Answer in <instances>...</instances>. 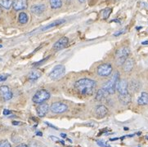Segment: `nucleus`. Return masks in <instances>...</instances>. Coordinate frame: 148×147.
Instances as JSON below:
<instances>
[{
    "label": "nucleus",
    "instance_id": "f257e3e1",
    "mask_svg": "<svg viewBox=\"0 0 148 147\" xmlns=\"http://www.w3.org/2000/svg\"><path fill=\"white\" fill-rule=\"evenodd\" d=\"M97 83L94 80L90 79H81L75 82V88L77 92L84 96H90L95 90Z\"/></svg>",
    "mask_w": 148,
    "mask_h": 147
},
{
    "label": "nucleus",
    "instance_id": "f03ea898",
    "mask_svg": "<svg viewBox=\"0 0 148 147\" xmlns=\"http://www.w3.org/2000/svg\"><path fill=\"white\" fill-rule=\"evenodd\" d=\"M119 72H115L111 77L110 80L106 82L102 86V89L105 91L107 94H114L116 90V86L118 84L119 81Z\"/></svg>",
    "mask_w": 148,
    "mask_h": 147
},
{
    "label": "nucleus",
    "instance_id": "7ed1b4c3",
    "mask_svg": "<svg viewBox=\"0 0 148 147\" xmlns=\"http://www.w3.org/2000/svg\"><path fill=\"white\" fill-rule=\"evenodd\" d=\"M129 54H130V50L128 47H122L118 49L115 53L116 64L118 66H122L124 62L128 59Z\"/></svg>",
    "mask_w": 148,
    "mask_h": 147
},
{
    "label": "nucleus",
    "instance_id": "20e7f679",
    "mask_svg": "<svg viewBox=\"0 0 148 147\" xmlns=\"http://www.w3.org/2000/svg\"><path fill=\"white\" fill-rule=\"evenodd\" d=\"M50 93L45 89H41L36 92V93L33 96V101L36 104H42L44 101L49 99Z\"/></svg>",
    "mask_w": 148,
    "mask_h": 147
},
{
    "label": "nucleus",
    "instance_id": "39448f33",
    "mask_svg": "<svg viewBox=\"0 0 148 147\" xmlns=\"http://www.w3.org/2000/svg\"><path fill=\"white\" fill-rule=\"evenodd\" d=\"M66 68L63 65H58L53 68L52 71L49 74V78L53 80H57L62 78L65 75Z\"/></svg>",
    "mask_w": 148,
    "mask_h": 147
},
{
    "label": "nucleus",
    "instance_id": "423d86ee",
    "mask_svg": "<svg viewBox=\"0 0 148 147\" xmlns=\"http://www.w3.org/2000/svg\"><path fill=\"white\" fill-rule=\"evenodd\" d=\"M112 66L109 63H104V64H101L99 66L97 67V75L101 77H107L109 76L112 73Z\"/></svg>",
    "mask_w": 148,
    "mask_h": 147
},
{
    "label": "nucleus",
    "instance_id": "0eeeda50",
    "mask_svg": "<svg viewBox=\"0 0 148 147\" xmlns=\"http://www.w3.org/2000/svg\"><path fill=\"white\" fill-rule=\"evenodd\" d=\"M67 109H68V106L62 102H55L50 106V110L55 114H62L66 112Z\"/></svg>",
    "mask_w": 148,
    "mask_h": 147
},
{
    "label": "nucleus",
    "instance_id": "6e6552de",
    "mask_svg": "<svg viewBox=\"0 0 148 147\" xmlns=\"http://www.w3.org/2000/svg\"><path fill=\"white\" fill-rule=\"evenodd\" d=\"M116 90L118 91L119 95H125L129 93V84L125 79H119L116 86Z\"/></svg>",
    "mask_w": 148,
    "mask_h": 147
},
{
    "label": "nucleus",
    "instance_id": "1a4fd4ad",
    "mask_svg": "<svg viewBox=\"0 0 148 147\" xmlns=\"http://www.w3.org/2000/svg\"><path fill=\"white\" fill-rule=\"evenodd\" d=\"M27 7H28L27 0H12V8L16 11L26 9Z\"/></svg>",
    "mask_w": 148,
    "mask_h": 147
},
{
    "label": "nucleus",
    "instance_id": "9d476101",
    "mask_svg": "<svg viewBox=\"0 0 148 147\" xmlns=\"http://www.w3.org/2000/svg\"><path fill=\"white\" fill-rule=\"evenodd\" d=\"M0 94L5 101H9L12 98V92L8 86H1L0 87Z\"/></svg>",
    "mask_w": 148,
    "mask_h": 147
},
{
    "label": "nucleus",
    "instance_id": "9b49d317",
    "mask_svg": "<svg viewBox=\"0 0 148 147\" xmlns=\"http://www.w3.org/2000/svg\"><path fill=\"white\" fill-rule=\"evenodd\" d=\"M69 43V39L66 37H62L57 43H55V44L53 45V50L55 51H59L62 50L63 48H65L67 46V44Z\"/></svg>",
    "mask_w": 148,
    "mask_h": 147
},
{
    "label": "nucleus",
    "instance_id": "f8f14e48",
    "mask_svg": "<svg viewBox=\"0 0 148 147\" xmlns=\"http://www.w3.org/2000/svg\"><path fill=\"white\" fill-rule=\"evenodd\" d=\"M49 109H50V107H49V105L47 103L39 104V105L36 108L37 114H38L39 117H44L46 114H48Z\"/></svg>",
    "mask_w": 148,
    "mask_h": 147
},
{
    "label": "nucleus",
    "instance_id": "ddd939ff",
    "mask_svg": "<svg viewBox=\"0 0 148 147\" xmlns=\"http://www.w3.org/2000/svg\"><path fill=\"white\" fill-rule=\"evenodd\" d=\"M95 114L97 118H104L108 114V109L103 105H97L95 109Z\"/></svg>",
    "mask_w": 148,
    "mask_h": 147
},
{
    "label": "nucleus",
    "instance_id": "4468645a",
    "mask_svg": "<svg viewBox=\"0 0 148 147\" xmlns=\"http://www.w3.org/2000/svg\"><path fill=\"white\" fill-rule=\"evenodd\" d=\"M45 5L43 4H37V5H34L31 7L30 8V11L31 12L35 15H40L43 13V12L45 11Z\"/></svg>",
    "mask_w": 148,
    "mask_h": 147
},
{
    "label": "nucleus",
    "instance_id": "2eb2a0df",
    "mask_svg": "<svg viewBox=\"0 0 148 147\" xmlns=\"http://www.w3.org/2000/svg\"><path fill=\"white\" fill-rule=\"evenodd\" d=\"M123 66V70H124V72H130L133 69H134V62L133 59H127L124 63L122 65Z\"/></svg>",
    "mask_w": 148,
    "mask_h": 147
},
{
    "label": "nucleus",
    "instance_id": "dca6fc26",
    "mask_svg": "<svg viewBox=\"0 0 148 147\" xmlns=\"http://www.w3.org/2000/svg\"><path fill=\"white\" fill-rule=\"evenodd\" d=\"M138 104L140 105H148V93L147 92H142L141 96L138 99Z\"/></svg>",
    "mask_w": 148,
    "mask_h": 147
},
{
    "label": "nucleus",
    "instance_id": "f3484780",
    "mask_svg": "<svg viewBox=\"0 0 148 147\" xmlns=\"http://www.w3.org/2000/svg\"><path fill=\"white\" fill-rule=\"evenodd\" d=\"M41 75H42V72L38 70H32L29 73L28 78L30 80H37L38 79L41 77Z\"/></svg>",
    "mask_w": 148,
    "mask_h": 147
},
{
    "label": "nucleus",
    "instance_id": "a211bd4d",
    "mask_svg": "<svg viewBox=\"0 0 148 147\" xmlns=\"http://www.w3.org/2000/svg\"><path fill=\"white\" fill-rule=\"evenodd\" d=\"M131 95L128 93V94H125V95H119V101L122 103L123 105H128L131 102Z\"/></svg>",
    "mask_w": 148,
    "mask_h": 147
},
{
    "label": "nucleus",
    "instance_id": "6ab92c4d",
    "mask_svg": "<svg viewBox=\"0 0 148 147\" xmlns=\"http://www.w3.org/2000/svg\"><path fill=\"white\" fill-rule=\"evenodd\" d=\"M66 21L65 20H58V21H54L53 23H51V24L48 25H46L45 27H43L41 30L42 31H45V30H47V29H49L53 28V27H55V26H58L59 25L62 24V23H64Z\"/></svg>",
    "mask_w": 148,
    "mask_h": 147
},
{
    "label": "nucleus",
    "instance_id": "aec40b11",
    "mask_svg": "<svg viewBox=\"0 0 148 147\" xmlns=\"http://www.w3.org/2000/svg\"><path fill=\"white\" fill-rule=\"evenodd\" d=\"M106 95H107V93H106L102 88H101V89H99V90L97 92V94H96V101H102L103 99H105Z\"/></svg>",
    "mask_w": 148,
    "mask_h": 147
},
{
    "label": "nucleus",
    "instance_id": "412c9836",
    "mask_svg": "<svg viewBox=\"0 0 148 147\" xmlns=\"http://www.w3.org/2000/svg\"><path fill=\"white\" fill-rule=\"evenodd\" d=\"M0 6L5 9H10L12 6V0H0Z\"/></svg>",
    "mask_w": 148,
    "mask_h": 147
},
{
    "label": "nucleus",
    "instance_id": "4be33fe9",
    "mask_svg": "<svg viewBox=\"0 0 148 147\" xmlns=\"http://www.w3.org/2000/svg\"><path fill=\"white\" fill-rule=\"evenodd\" d=\"M50 6L53 9H58L62 6V0H50Z\"/></svg>",
    "mask_w": 148,
    "mask_h": 147
},
{
    "label": "nucleus",
    "instance_id": "5701e85b",
    "mask_svg": "<svg viewBox=\"0 0 148 147\" xmlns=\"http://www.w3.org/2000/svg\"><path fill=\"white\" fill-rule=\"evenodd\" d=\"M18 21H19L21 24H26L27 21H28V16L25 12H21L19 14Z\"/></svg>",
    "mask_w": 148,
    "mask_h": 147
},
{
    "label": "nucleus",
    "instance_id": "b1692460",
    "mask_svg": "<svg viewBox=\"0 0 148 147\" xmlns=\"http://www.w3.org/2000/svg\"><path fill=\"white\" fill-rule=\"evenodd\" d=\"M110 12H111V8H106V9L103 10L102 11V16H103V18L104 19L108 18L109 16H110Z\"/></svg>",
    "mask_w": 148,
    "mask_h": 147
},
{
    "label": "nucleus",
    "instance_id": "393cba45",
    "mask_svg": "<svg viewBox=\"0 0 148 147\" xmlns=\"http://www.w3.org/2000/svg\"><path fill=\"white\" fill-rule=\"evenodd\" d=\"M0 147H12V146L7 140H4L0 142Z\"/></svg>",
    "mask_w": 148,
    "mask_h": 147
},
{
    "label": "nucleus",
    "instance_id": "a878e982",
    "mask_svg": "<svg viewBox=\"0 0 148 147\" xmlns=\"http://www.w3.org/2000/svg\"><path fill=\"white\" fill-rule=\"evenodd\" d=\"M97 145L101 147H110V146H109L107 143H106L105 142H103V141H97Z\"/></svg>",
    "mask_w": 148,
    "mask_h": 147
},
{
    "label": "nucleus",
    "instance_id": "bb28decb",
    "mask_svg": "<svg viewBox=\"0 0 148 147\" xmlns=\"http://www.w3.org/2000/svg\"><path fill=\"white\" fill-rule=\"evenodd\" d=\"M8 76L9 75L8 74H1L0 75V82H3V81L7 80Z\"/></svg>",
    "mask_w": 148,
    "mask_h": 147
},
{
    "label": "nucleus",
    "instance_id": "cd10ccee",
    "mask_svg": "<svg viewBox=\"0 0 148 147\" xmlns=\"http://www.w3.org/2000/svg\"><path fill=\"white\" fill-rule=\"evenodd\" d=\"M125 32V29H122V30H119L118 32H116V33L114 34V35L115 36H119L120 34H124Z\"/></svg>",
    "mask_w": 148,
    "mask_h": 147
},
{
    "label": "nucleus",
    "instance_id": "c85d7f7f",
    "mask_svg": "<svg viewBox=\"0 0 148 147\" xmlns=\"http://www.w3.org/2000/svg\"><path fill=\"white\" fill-rule=\"evenodd\" d=\"M47 59H48V57H47V58H45V59H43V60H42V61H41V62H36V63H34V66H38V65H40V64H41V63H43V62H45V61H46V60H47Z\"/></svg>",
    "mask_w": 148,
    "mask_h": 147
},
{
    "label": "nucleus",
    "instance_id": "c756f323",
    "mask_svg": "<svg viewBox=\"0 0 148 147\" xmlns=\"http://www.w3.org/2000/svg\"><path fill=\"white\" fill-rule=\"evenodd\" d=\"M11 113H12V112H11L10 110H8V109H4V110H3V114H4V115H8V114H10Z\"/></svg>",
    "mask_w": 148,
    "mask_h": 147
},
{
    "label": "nucleus",
    "instance_id": "7c9ffc66",
    "mask_svg": "<svg viewBox=\"0 0 148 147\" xmlns=\"http://www.w3.org/2000/svg\"><path fill=\"white\" fill-rule=\"evenodd\" d=\"M50 138H51V139H52L53 141H56V142H59V139H58V137H54L53 136H51V137H50Z\"/></svg>",
    "mask_w": 148,
    "mask_h": 147
},
{
    "label": "nucleus",
    "instance_id": "2f4dec72",
    "mask_svg": "<svg viewBox=\"0 0 148 147\" xmlns=\"http://www.w3.org/2000/svg\"><path fill=\"white\" fill-rule=\"evenodd\" d=\"M16 147H28L27 145H25V144H20L18 146H16Z\"/></svg>",
    "mask_w": 148,
    "mask_h": 147
},
{
    "label": "nucleus",
    "instance_id": "473e14b6",
    "mask_svg": "<svg viewBox=\"0 0 148 147\" xmlns=\"http://www.w3.org/2000/svg\"><path fill=\"white\" fill-rule=\"evenodd\" d=\"M46 123H47V124H48V126H50V127H52V128H55V129H58V128H56V127H54V126H53V125H52V124H51V123H47V122H46Z\"/></svg>",
    "mask_w": 148,
    "mask_h": 147
},
{
    "label": "nucleus",
    "instance_id": "72a5a7b5",
    "mask_svg": "<svg viewBox=\"0 0 148 147\" xmlns=\"http://www.w3.org/2000/svg\"><path fill=\"white\" fill-rule=\"evenodd\" d=\"M61 136H62V137L63 138L66 137V134H64V133H62V134H61Z\"/></svg>",
    "mask_w": 148,
    "mask_h": 147
},
{
    "label": "nucleus",
    "instance_id": "f704fd0d",
    "mask_svg": "<svg viewBox=\"0 0 148 147\" xmlns=\"http://www.w3.org/2000/svg\"><path fill=\"white\" fill-rule=\"evenodd\" d=\"M12 123H13L14 125H18V124H20L19 122H12Z\"/></svg>",
    "mask_w": 148,
    "mask_h": 147
},
{
    "label": "nucleus",
    "instance_id": "c9c22d12",
    "mask_svg": "<svg viewBox=\"0 0 148 147\" xmlns=\"http://www.w3.org/2000/svg\"><path fill=\"white\" fill-rule=\"evenodd\" d=\"M84 1H85V0H79V3H84Z\"/></svg>",
    "mask_w": 148,
    "mask_h": 147
},
{
    "label": "nucleus",
    "instance_id": "e433bc0d",
    "mask_svg": "<svg viewBox=\"0 0 148 147\" xmlns=\"http://www.w3.org/2000/svg\"><path fill=\"white\" fill-rule=\"evenodd\" d=\"M142 43H143V45H144V44H148V41H147V42H143Z\"/></svg>",
    "mask_w": 148,
    "mask_h": 147
},
{
    "label": "nucleus",
    "instance_id": "4c0bfd02",
    "mask_svg": "<svg viewBox=\"0 0 148 147\" xmlns=\"http://www.w3.org/2000/svg\"><path fill=\"white\" fill-rule=\"evenodd\" d=\"M37 135H38V136H42L43 134H42V133H37Z\"/></svg>",
    "mask_w": 148,
    "mask_h": 147
},
{
    "label": "nucleus",
    "instance_id": "58836bf2",
    "mask_svg": "<svg viewBox=\"0 0 148 147\" xmlns=\"http://www.w3.org/2000/svg\"><path fill=\"white\" fill-rule=\"evenodd\" d=\"M0 48H2V45H0Z\"/></svg>",
    "mask_w": 148,
    "mask_h": 147
},
{
    "label": "nucleus",
    "instance_id": "ea45409f",
    "mask_svg": "<svg viewBox=\"0 0 148 147\" xmlns=\"http://www.w3.org/2000/svg\"><path fill=\"white\" fill-rule=\"evenodd\" d=\"M0 14H1V9H0Z\"/></svg>",
    "mask_w": 148,
    "mask_h": 147
}]
</instances>
